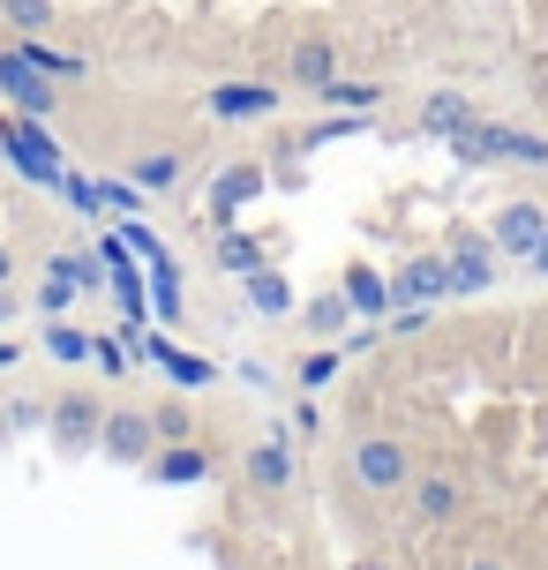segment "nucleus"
<instances>
[{
	"label": "nucleus",
	"instance_id": "nucleus-42",
	"mask_svg": "<svg viewBox=\"0 0 548 570\" xmlns=\"http://www.w3.org/2000/svg\"><path fill=\"white\" fill-rule=\"evenodd\" d=\"M8 435H16V421H8V405H0V443H8Z\"/></svg>",
	"mask_w": 548,
	"mask_h": 570
},
{
	"label": "nucleus",
	"instance_id": "nucleus-37",
	"mask_svg": "<svg viewBox=\"0 0 548 570\" xmlns=\"http://www.w3.org/2000/svg\"><path fill=\"white\" fill-rule=\"evenodd\" d=\"M16 368H23V345H16L8 331H0V375H16Z\"/></svg>",
	"mask_w": 548,
	"mask_h": 570
},
{
	"label": "nucleus",
	"instance_id": "nucleus-27",
	"mask_svg": "<svg viewBox=\"0 0 548 570\" xmlns=\"http://www.w3.org/2000/svg\"><path fill=\"white\" fill-rule=\"evenodd\" d=\"M331 375H339V345H316V353H301V361H293V383H301L309 399H316Z\"/></svg>",
	"mask_w": 548,
	"mask_h": 570
},
{
	"label": "nucleus",
	"instance_id": "nucleus-39",
	"mask_svg": "<svg viewBox=\"0 0 548 570\" xmlns=\"http://www.w3.org/2000/svg\"><path fill=\"white\" fill-rule=\"evenodd\" d=\"M526 271H534V278H548V233L534 240V256H526Z\"/></svg>",
	"mask_w": 548,
	"mask_h": 570
},
{
	"label": "nucleus",
	"instance_id": "nucleus-20",
	"mask_svg": "<svg viewBox=\"0 0 548 570\" xmlns=\"http://www.w3.org/2000/svg\"><path fill=\"white\" fill-rule=\"evenodd\" d=\"M466 120H473V98H466V90H429L421 114H413V128H421L429 142H451Z\"/></svg>",
	"mask_w": 548,
	"mask_h": 570
},
{
	"label": "nucleus",
	"instance_id": "nucleus-19",
	"mask_svg": "<svg viewBox=\"0 0 548 570\" xmlns=\"http://www.w3.org/2000/svg\"><path fill=\"white\" fill-rule=\"evenodd\" d=\"M180 173H188V150H180V142H150V150H136V158H128V180H136L144 196L180 188Z\"/></svg>",
	"mask_w": 548,
	"mask_h": 570
},
{
	"label": "nucleus",
	"instance_id": "nucleus-24",
	"mask_svg": "<svg viewBox=\"0 0 548 570\" xmlns=\"http://www.w3.org/2000/svg\"><path fill=\"white\" fill-rule=\"evenodd\" d=\"M60 23V0H0V30L8 38H46Z\"/></svg>",
	"mask_w": 548,
	"mask_h": 570
},
{
	"label": "nucleus",
	"instance_id": "nucleus-41",
	"mask_svg": "<svg viewBox=\"0 0 548 570\" xmlns=\"http://www.w3.org/2000/svg\"><path fill=\"white\" fill-rule=\"evenodd\" d=\"M466 570H511V563H496V556H473V563H466Z\"/></svg>",
	"mask_w": 548,
	"mask_h": 570
},
{
	"label": "nucleus",
	"instance_id": "nucleus-30",
	"mask_svg": "<svg viewBox=\"0 0 548 570\" xmlns=\"http://www.w3.org/2000/svg\"><path fill=\"white\" fill-rule=\"evenodd\" d=\"M76 301H84V293L68 278H46V271H38V315H76Z\"/></svg>",
	"mask_w": 548,
	"mask_h": 570
},
{
	"label": "nucleus",
	"instance_id": "nucleus-35",
	"mask_svg": "<svg viewBox=\"0 0 548 570\" xmlns=\"http://www.w3.org/2000/svg\"><path fill=\"white\" fill-rule=\"evenodd\" d=\"M8 421L16 428H46V405L38 399H8Z\"/></svg>",
	"mask_w": 548,
	"mask_h": 570
},
{
	"label": "nucleus",
	"instance_id": "nucleus-26",
	"mask_svg": "<svg viewBox=\"0 0 548 570\" xmlns=\"http://www.w3.org/2000/svg\"><path fill=\"white\" fill-rule=\"evenodd\" d=\"M316 98L331 106V114H383V83H346V76H331Z\"/></svg>",
	"mask_w": 548,
	"mask_h": 570
},
{
	"label": "nucleus",
	"instance_id": "nucleus-29",
	"mask_svg": "<svg viewBox=\"0 0 548 570\" xmlns=\"http://www.w3.org/2000/svg\"><path fill=\"white\" fill-rule=\"evenodd\" d=\"M60 196H68V210H76V218H98V210H106L98 180H84V173H60Z\"/></svg>",
	"mask_w": 548,
	"mask_h": 570
},
{
	"label": "nucleus",
	"instance_id": "nucleus-40",
	"mask_svg": "<svg viewBox=\"0 0 548 570\" xmlns=\"http://www.w3.org/2000/svg\"><path fill=\"white\" fill-rule=\"evenodd\" d=\"M353 570H399V563H391V556H361Z\"/></svg>",
	"mask_w": 548,
	"mask_h": 570
},
{
	"label": "nucleus",
	"instance_id": "nucleus-3",
	"mask_svg": "<svg viewBox=\"0 0 548 570\" xmlns=\"http://www.w3.org/2000/svg\"><path fill=\"white\" fill-rule=\"evenodd\" d=\"M346 473H353V488H369V495H405V481H413V451H405L399 435H353L346 443Z\"/></svg>",
	"mask_w": 548,
	"mask_h": 570
},
{
	"label": "nucleus",
	"instance_id": "nucleus-34",
	"mask_svg": "<svg viewBox=\"0 0 548 570\" xmlns=\"http://www.w3.org/2000/svg\"><path fill=\"white\" fill-rule=\"evenodd\" d=\"M90 361H98L106 375H128V361H136V353H120L114 338H90Z\"/></svg>",
	"mask_w": 548,
	"mask_h": 570
},
{
	"label": "nucleus",
	"instance_id": "nucleus-31",
	"mask_svg": "<svg viewBox=\"0 0 548 570\" xmlns=\"http://www.w3.org/2000/svg\"><path fill=\"white\" fill-rule=\"evenodd\" d=\"M98 196H106V210H120V218H144V188H136V180H98Z\"/></svg>",
	"mask_w": 548,
	"mask_h": 570
},
{
	"label": "nucleus",
	"instance_id": "nucleus-15",
	"mask_svg": "<svg viewBox=\"0 0 548 570\" xmlns=\"http://www.w3.org/2000/svg\"><path fill=\"white\" fill-rule=\"evenodd\" d=\"M496 256H534V240H541L548 233V203H534V196H519V203H503V210H496Z\"/></svg>",
	"mask_w": 548,
	"mask_h": 570
},
{
	"label": "nucleus",
	"instance_id": "nucleus-22",
	"mask_svg": "<svg viewBox=\"0 0 548 570\" xmlns=\"http://www.w3.org/2000/svg\"><path fill=\"white\" fill-rule=\"evenodd\" d=\"M241 293H248V308H256L263 323H286V315L301 308V301H293V285H286V271H271V263H263V271H248V278H241Z\"/></svg>",
	"mask_w": 548,
	"mask_h": 570
},
{
	"label": "nucleus",
	"instance_id": "nucleus-43",
	"mask_svg": "<svg viewBox=\"0 0 548 570\" xmlns=\"http://www.w3.org/2000/svg\"><path fill=\"white\" fill-rule=\"evenodd\" d=\"M0 233H8V210H0Z\"/></svg>",
	"mask_w": 548,
	"mask_h": 570
},
{
	"label": "nucleus",
	"instance_id": "nucleus-16",
	"mask_svg": "<svg viewBox=\"0 0 548 570\" xmlns=\"http://www.w3.org/2000/svg\"><path fill=\"white\" fill-rule=\"evenodd\" d=\"M46 278H68L76 293H114V271H106V248H53L38 263Z\"/></svg>",
	"mask_w": 548,
	"mask_h": 570
},
{
	"label": "nucleus",
	"instance_id": "nucleus-14",
	"mask_svg": "<svg viewBox=\"0 0 548 570\" xmlns=\"http://www.w3.org/2000/svg\"><path fill=\"white\" fill-rule=\"evenodd\" d=\"M144 473H150L158 488H203L211 473H218V465H211V451H203L196 435H188V443H158V451L144 458Z\"/></svg>",
	"mask_w": 548,
	"mask_h": 570
},
{
	"label": "nucleus",
	"instance_id": "nucleus-2",
	"mask_svg": "<svg viewBox=\"0 0 548 570\" xmlns=\"http://www.w3.org/2000/svg\"><path fill=\"white\" fill-rule=\"evenodd\" d=\"M0 158L23 173L30 188H60V173H68V150L46 136V120L8 114V106H0Z\"/></svg>",
	"mask_w": 548,
	"mask_h": 570
},
{
	"label": "nucleus",
	"instance_id": "nucleus-33",
	"mask_svg": "<svg viewBox=\"0 0 548 570\" xmlns=\"http://www.w3.org/2000/svg\"><path fill=\"white\" fill-rule=\"evenodd\" d=\"M293 435H309V443H316V435H323V405L309 399V391L293 399Z\"/></svg>",
	"mask_w": 548,
	"mask_h": 570
},
{
	"label": "nucleus",
	"instance_id": "nucleus-17",
	"mask_svg": "<svg viewBox=\"0 0 548 570\" xmlns=\"http://www.w3.org/2000/svg\"><path fill=\"white\" fill-rule=\"evenodd\" d=\"M339 285H346V301L361 323H383L391 315V271H375V263H339Z\"/></svg>",
	"mask_w": 548,
	"mask_h": 570
},
{
	"label": "nucleus",
	"instance_id": "nucleus-7",
	"mask_svg": "<svg viewBox=\"0 0 548 570\" xmlns=\"http://www.w3.org/2000/svg\"><path fill=\"white\" fill-rule=\"evenodd\" d=\"M158 451V421H150L144 405H106V428H98V458H114V465H144Z\"/></svg>",
	"mask_w": 548,
	"mask_h": 570
},
{
	"label": "nucleus",
	"instance_id": "nucleus-1",
	"mask_svg": "<svg viewBox=\"0 0 548 570\" xmlns=\"http://www.w3.org/2000/svg\"><path fill=\"white\" fill-rule=\"evenodd\" d=\"M451 158H459V166H519V173H548V136L473 114L459 136H451Z\"/></svg>",
	"mask_w": 548,
	"mask_h": 570
},
{
	"label": "nucleus",
	"instance_id": "nucleus-38",
	"mask_svg": "<svg viewBox=\"0 0 548 570\" xmlns=\"http://www.w3.org/2000/svg\"><path fill=\"white\" fill-rule=\"evenodd\" d=\"M16 271H23V263H16V248H8V233H0V285H16Z\"/></svg>",
	"mask_w": 548,
	"mask_h": 570
},
{
	"label": "nucleus",
	"instance_id": "nucleus-6",
	"mask_svg": "<svg viewBox=\"0 0 548 570\" xmlns=\"http://www.w3.org/2000/svg\"><path fill=\"white\" fill-rule=\"evenodd\" d=\"M443 256H451V301H481V293L496 285V233H481V226H451Z\"/></svg>",
	"mask_w": 548,
	"mask_h": 570
},
{
	"label": "nucleus",
	"instance_id": "nucleus-21",
	"mask_svg": "<svg viewBox=\"0 0 548 570\" xmlns=\"http://www.w3.org/2000/svg\"><path fill=\"white\" fill-rule=\"evenodd\" d=\"M211 263H218L226 278H248V271H263V263H271V240H263V233H241V226H218Z\"/></svg>",
	"mask_w": 548,
	"mask_h": 570
},
{
	"label": "nucleus",
	"instance_id": "nucleus-12",
	"mask_svg": "<svg viewBox=\"0 0 548 570\" xmlns=\"http://www.w3.org/2000/svg\"><path fill=\"white\" fill-rule=\"evenodd\" d=\"M278 106H286L278 83H211L203 90V114L211 120H271Z\"/></svg>",
	"mask_w": 548,
	"mask_h": 570
},
{
	"label": "nucleus",
	"instance_id": "nucleus-8",
	"mask_svg": "<svg viewBox=\"0 0 548 570\" xmlns=\"http://www.w3.org/2000/svg\"><path fill=\"white\" fill-rule=\"evenodd\" d=\"M241 481L256 495H286L293 488V428H263L256 443L241 451Z\"/></svg>",
	"mask_w": 548,
	"mask_h": 570
},
{
	"label": "nucleus",
	"instance_id": "nucleus-4",
	"mask_svg": "<svg viewBox=\"0 0 548 570\" xmlns=\"http://www.w3.org/2000/svg\"><path fill=\"white\" fill-rule=\"evenodd\" d=\"M0 106H8V114H30V120H53L60 114V83L38 68V60H23L16 46H0Z\"/></svg>",
	"mask_w": 548,
	"mask_h": 570
},
{
	"label": "nucleus",
	"instance_id": "nucleus-25",
	"mask_svg": "<svg viewBox=\"0 0 548 570\" xmlns=\"http://www.w3.org/2000/svg\"><path fill=\"white\" fill-rule=\"evenodd\" d=\"M144 353H150V361H158V368H166V375H174L180 391H203V383L218 375V368H211V361H203V353H180V345H166V338H150Z\"/></svg>",
	"mask_w": 548,
	"mask_h": 570
},
{
	"label": "nucleus",
	"instance_id": "nucleus-23",
	"mask_svg": "<svg viewBox=\"0 0 548 570\" xmlns=\"http://www.w3.org/2000/svg\"><path fill=\"white\" fill-rule=\"evenodd\" d=\"M38 345H46V361H60V368H84L90 361V331L76 315H46L38 323Z\"/></svg>",
	"mask_w": 548,
	"mask_h": 570
},
{
	"label": "nucleus",
	"instance_id": "nucleus-18",
	"mask_svg": "<svg viewBox=\"0 0 548 570\" xmlns=\"http://www.w3.org/2000/svg\"><path fill=\"white\" fill-rule=\"evenodd\" d=\"M346 323H361V315H353V301H346V285H323V293H309V301H301V331H309V345H331Z\"/></svg>",
	"mask_w": 548,
	"mask_h": 570
},
{
	"label": "nucleus",
	"instance_id": "nucleus-32",
	"mask_svg": "<svg viewBox=\"0 0 548 570\" xmlns=\"http://www.w3.org/2000/svg\"><path fill=\"white\" fill-rule=\"evenodd\" d=\"M383 331H391V338H421V331H429V308H391Z\"/></svg>",
	"mask_w": 548,
	"mask_h": 570
},
{
	"label": "nucleus",
	"instance_id": "nucleus-10",
	"mask_svg": "<svg viewBox=\"0 0 548 570\" xmlns=\"http://www.w3.org/2000/svg\"><path fill=\"white\" fill-rule=\"evenodd\" d=\"M451 301V256H405L391 271V308H436Z\"/></svg>",
	"mask_w": 548,
	"mask_h": 570
},
{
	"label": "nucleus",
	"instance_id": "nucleus-28",
	"mask_svg": "<svg viewBox=\"0 0 548 570\" xmlns=\"http://www.w3.org/2000/svg\"><path fill=\"white\" fill-rule=\"evenodd\" d=\"M150 421H158V443H188V435H196V413H188V399L150 405Z\"/></svg>",
	"mask_w": 548,
	"mask_h": 570
},
{
	"label": "nucleus",
	"instance_id": "nucleus-36",
	"mask_svg": "<svg viewBox=\"0 0 548 570\" xmlns=\"http://www.w3.org/2000/svg\"><path fill=\"white\" fill-rule=\"evenodd\" d=\"M8 323H23V293H16V285H0V331H8Z\"/></svg>",
	"mask_w": 548,
	"mask_h": 570
},
{
	"label": "nucleus",
	"instance_id": "nucleus-13",
	"mask_svg": "<svg viewBox=\"0 0 548 570\" xmlns=\"http://www.w3.org/2000/svg\"><path fill=\"white\" fill-rule=\"evenodd\" d=\"M331 76H339V38H331V30H301V38H293V53H286V83L316 98Z\"/></svg>",
	"mask_w": 548,
	"mask_h": 570
},
{
	"label": "nucleus",
	"instance_id": "nucleus-11",
	"mask_svg": "<svg viewBox=\"0 0 548 570\" xmlns=\"http://www.w3.org/2000/svg\"><path fill=\"white\" fill-rule=\"evenodd\" d=\"M271 188V166H256V158H241V166H226L218 180H211V226H241V210Z\"/></svg>",
	"mask_w": 548,
	"mask_h": 570
},
{
	"label": "nucleus",
	"instance_id": "nucleus-9",
	"mask_svg": "<svg viewBox=\"0 0 548 570\" xmlns=\"http://www.w3.org/2000/svg\"><path fill=\"white\" fill-rule=\"evenodd\" d=\"M405 511H413V525L443 533V525L466 511V481L459 473H413V481H405Z\"/></svg>",
	"mask_w": 548,
	"mask_h": 570
},
{
	"label": "nucleus",
	"instance_id": "nucleus-5",
	"mask_svg": "<svg viewBox=\"0 0 548 570\" xmlns=\"http://www.w3.org/2000/svg\"><path fill=\"white\" fill-rule=\"evenodd\" d=\"M98 428H106V405L90 399V391H60V399L46 405V443H53L60 458H90L98 451Z\"/></svg>",
	"mask_w": 548,
	"mask_h": 570
}]
</instances>
